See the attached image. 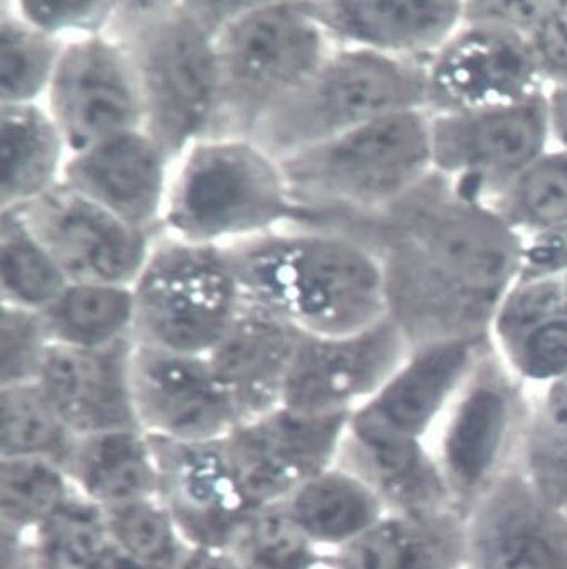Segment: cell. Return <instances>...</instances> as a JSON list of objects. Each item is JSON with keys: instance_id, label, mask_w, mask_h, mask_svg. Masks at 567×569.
<instances>
[{"instance_id": "obj_1", "label": "cell", "mask_w": 567, "mask_h": 569, "mask_svg": "<svg viewBox=\"0 0 567 569\" xmlns=\"http://www.w3.org/2000/svg\"><path fill=\"white\" fill-rule=\"evenodd\" d=\"M322 227L378 257L389 318L417 348L481 341L523 260V233L438 171L382 210Z\"/></svg>"}, {"instance_id": "obj_2", "label": "cell", "mask_w": 567, "mask_h": 569, "mask_svg": "<svg viewBox=\"0 0 567 569\" xmlns=\"http://www.w3.org/2000/svg\"><path fill=\"white\" fill-rule=\"evenodd\" d=\"M221 249L243 299L302 333L345 337L389 317L380 260L347 233L292 223Z\"/></svg>"}, {"instance_id": "obj_3", "label": "cell", "mask_w": 567, "mask_h": 569, "mask_svg": "<svg viewBox=\"0 0 567 569\" xmlns=\"http://www.w3.org/2000/svg\"><path fill=\"white\" fill-rule=\"evenodd\" d=\"M243 2H119L107 34L132 58L145 129L172 164L211 138L220 116L217 36Z\"/></svg>"}, {"instance_id": "obj_4", "label": "cell", "mask_w": 567, "mask_h": 569, "mask_svg": "<svg viewBox=\"0 0 567 569\" xmlns=\"http://www.w3.org/2000/svg\"><path fill=\"white\" fill-rule=\"evenodd\" d=\"M306 226L375 213L435 171L431 113H394L280 159Z\"/></svg>"}, {"instance_id": "obj_5", "label": "cell", "mask_w": 567, "mask_h": 569, "mask_svg": "<svg viewBox=\"0 0 567 569\" xmlns=\"http://www.w3.org/2000/svg\"><path fill=\"white\" fill-rule=\"evenodd\" d=\"M302 218L279 159L250 138H207L172 164L162 230L195 246L227 247Z\"/></svg>"}, {"instance_id": "obj_6", "label": "cell", "mask_w": 567, "mask_h": 569, "mask_svg": "<svg viewBox=\"0 0 567 569\" xmlns=\"http://www.w3.org/2000/svg\"><path fill=\"white\" fill-rule=\"evenodd\" d=\"M428 107L429 60L337 47L252 139L280 161L382 117Z\"/></svg>"}, {"instance_id": "obj_7", "label": "cell", "mask_w": 567, "mask_h": 569, "mask_svg": "<svg viewBox=\"0 0 567 569\" xmlns=\"http://www.w3.org/2000/svg\"><path fill=\"white\" fill-rule=\"evenodd\" d=\"M221 99L211 138H250L312 77L334 39L299 2H243L217 36Z\"/></svg>"}, {"instance_id": "obj_8", "label": "cell", "mask_w": 567, "mask_h": 569, "mask_svg": "<svg viewBox=\"0 0 567 569\" xmlns=\"http://www.w3.org/2000/svg\"><path fill=\"white\" fill-rule=\"evenodd\" d=\"M137 343L208 357L242 310L243 295L221 247L162 232L133 284Z\"/></svg>"}, {"instance_id": "obj_9", "label": "cell", "mask_w": 567, "mask_h": 569, "mask_svg": "<svg viewBox=\"0 0 567 569\" xmlns=\"http://www.w3.org/2000/svg\"><path fill=\"white\" fill-rule=\"evenodd\" d=\"M550 138L546 90L507 106L431 113L435 171L485 203L546 154Z\"/></svg>"}, {"instance_id": "obj_10", "label": "cell", "mask_w": 567, "mask_h": 569, "mask_svg": "<svg viewBox=\"0 0 567 569\" xmlns=\"http://www.w3.org/2000/svg\"><path fill=\"white\" fill-rule=\"evenodd\" d=\"M46 102L70 154L145 129V97L132 58L107 32L67 41Z\"/></svg>"}, {"instance_id": "obj_11", "label": "cell", "mask_w": 567, "mask_h": 569, "mask_svg": "<svg viewBox=\"0 0 567 569\" xmlns=\"http://www.w3.org/2000/svg\"><path fill=\"white\" fill-rule=\"evenodd\" d=\"M16 208L68 281L80 284H136L161 236L129 226L63 181Z\"/></svg>"}, {"instance_id": "obj_12", "label": "cell", "mask_w": 567, "mask_h": 569, "mask_svg": "<svg viewBox=\"0 0 567 569\" xmlns=\"http://www.w3.org/2000/svg\"><path fill=\"white\" fill-rule=\"evenodd\" d=\"M348 419L280 406L240 422L225 447L252 506L286 502L312 475L338 463Z\"/></svg>"}, {"instance_id": "obj_13", "label": "cell", "mask_w": 567, "mask_h": 569, "mask_svg": "<svg viewBox=\"0 0 567 569\" xmlns=\"http://www.w3.org/2000/svg\"><path fill=\"white\" fill-rule=\"evenodd\" d=\"M130 376L137 422L155 440L215 443L242 422L207 357L136 341Z\"/></svg>"}, {"instance_id": "obj_14", "label": "cell", "mask_w": 567, "mask_h": 569, "mask_svg": "<svg viewBox=\"0 0 567 569\" xmlns=\"http://www.w3.org/2000/svg\"><path fill=\"white\" fill-rule=\"evenodd\" d=\"M407 340L389 317L345 337L305 335L282 406L319 416H350L399 369Z\"/></svg>"}, {"instance_id": "obj_15", "label": "cell", "mask_w": 567, "mask_h": 569, "mask_svg": "<svg viewBox=\"0 0 567 569\" xmlns=\"http://www.w3.org/2000/svg\"><path fill=\"white\" fill-rule=\"evenodd\" d=\"M529 39L465 24L429 60V113L507 106L544 90Z\"/></svg>"}, {"instance_id": "obj_16", "label": "cell", "mask_w": 567, "mask_h": 569, "mask_svg": "<svg viewBox=\"0 0 567 569\" xmlns=\"http://www.w3.org/2000/svg\"><path fill=\"white\" fill-rule=\"evenodd\" d=\"M161 499L189 548L227 549L256 507L247 497L223 441L155 440Z\"/></svg>"}, {"instance_id": "obj_17", "label": "cell", "mask_w": 567, "mask_h": 569, "mask_svg": "<svg viewBox=\"0 0 567 569\" xmlns=\"http://www.w3.org/2000/svg\"><path fill=\"white\" fill-rule=\"evenodd\" d=\"M171 171L165 149L136 129L68 156L61 181L129 226L162 233Z\"/></svg>"}, {"instance_id": "obj_18", "label": "cell", "mask_w": 567, "mask_h": 569, "mask_svg": "<svg viewBox=\"0 0 567 569\" xmlns=\"http://www.w3.org/2000/svg\"><path fill=\"white\" fill-rule=\"evenodd\" d=\"M133 345V338L106 348L51 343L36 382L78 438L139 428L130 376Z\"/></svg>"}, {"instance_id": "obj_19", "label": "cell", "mask_w": 567, "mask_h": 569, "mask_svg": "<svg viewBox=\"0 0 567 569\" xmlns=\"http://www.w3.org/2000/svg\"><path fill=\"white\" fill-rule=\"evenodd\" d=\"M305 335L262 306L243 301L239 317L207 357L240 421L282 406L286 382Z\"/></svg>"}, {"instance_id": "obj_20", "label": "cell", "mask_w": 567, "mask_h": 569, "mask_svg": "<svg viewBox=\"0 0 567 569\" xmlns=\"http://www.w3.org/2000/svg\"><path fill=\"white\" fill-rule=\"evenodd\" d=\"M337 47L431 60L462 22V2H299Z\"/></svg>"}, {"instance_id": "obj_21", "label": "cell", "mask_w": 567, "mask_h": 569, "mask_svg": "<svg viewBox=\"0 0 567 569\" xmlns=\"http://www.w3.org/2000/svg\"><path fill=\"white\" fill-rule=\"evenodd\" d=\"M67 470L74 490L103 510L161 497L155 441L139 428L81 436Z\"/></svg>"}, {"instance_id": "obj_22", "label": "cell", "mask_w": 567, "mask_h": 569, "mask_svg": "<svg viewBox=\"0 0 567 569\" xmlns=\"http://www.w3.org/2000/svg\"><path fill=\"white\" fill-rule=\"evenodd\" d=\"M289 513L325 556L340 555L382 519V497L347 465L325 468L286 500Z\"/></svg>"}, {"instance_id": "obj_23", "label": "cell", "mask_w": 567, "mask_h": 569, "mask_svg": "<svg viewBox=\"0 0 567 569\" xmlns=\"http://www.w3.org/2000/svg\"><path fill=\"white\" fill-rule=\"evenodd\" d=\"M480 340H449L417 348L358 409L412 436L428 425L456 383L468 372Z\"/></svg>"}, {"instance_id": "obj_24", "label": "cell", "mask_w": 567, "mask_h": 569, "mask_svg": "<svg viewBox=\"0 0 567 569\" xmlns=\"http://www.w3.org/2000/svg\"><path fill=\"white\" fill-rule=\"evenodd\" d=\"M2 184L0 210L22 207L61 181L68 152L63 136L41 103L0 106Z\"/></svg>"}, {"instance_id": "obj_25", "label": "cell", "mask_w": 567, "mask_h": 569, "mask_svg": "<svg viewBox=\"0 0 567 569\" xmlns=\"http://www.w3.org/2000/svg\"><path fill=\"white\" fill-rule=\"evenodd\" d=\"M39 315L53 345L112 347L133 338V286L70 282L60 298Z\"/></svg>"}, {"instance_id": "obj_26", "label": "cell", "mask_w": 567, "mask_h": 569, "mask_svg": "<svg viewBox=\"0 0 567 569\" xmlns=\"http://www.w3.org/2000/svg\"><path fill=\"white\" fill-rule=\"evenodd\" d=\"M77 441L38 382L0 387V458H39L68 468Z\"/></svg>"}, {"instance_id": "obj_27", "label": "cell", "mask_w": 567, "mask_h": 569, "mask_svg": "<svg viewBox=\"0 0 567 569\" xmlns=\"http://www.w3.org/2000/svg\"><path fill=\"white\" fill-rule=\"evenodd\" d=\"M0 220L2 305L41 313L70 281L31 232L19 208L0 210Z\"/></svg>"}, {"instance_id": "obj_28", "label": "cell", "mask_w": 567, "mask_h": 569, "mask_svg": "<svg viewBox=\"0 0 567 569\" xmlns=\"http://www.w3.org/2000/svg\"><path fill=\"white\" fill-rule=\"evenodd\" d=\"M18 539L28 569H93L112 545L106 510L78 492L31 536Z\"/></svg>"}, {"instance_id": "obj_29", "label": "cell", "mask_w": 567, "mask_h": 569, "mask_svg": "<svg viewBox=\"0 0 567 569\" xmlns=\"http://www.w3.org/2000/svg\"><path fill=\"white\" fill-rule=\"evenodd\" d=\"M77 493L67 468L39 458H0L2 532L28 538Z\"/></svg>"}, {"instance_id": "obj_30", "label": "cell", "mask_w": 567, "mask_h": 569, "mask_svg": "<svg viewBox=\"0 0 567 569\" xmlns=\"http://www.w3.org/2000/svg\"><path fill=\"white\" fill-rule=\"evenodd\" d=\"M2 84L0 106L41 103L63 54V39L29 24L11 2L0 8Z\"/></svg>"}, {"instance_id": "obj_31", "label": "cell", "mask_w": 567, "mask_h": 569, "mask_svg": "<svg viewBox=\"0 0 567 569\" xmlns=\"http://www.w3.org/2000/svg\"><path fill=\"white\" fill-rule=\"evenodd\" d=\"M449 556L448 539L431 523L382 517L334 558L345 569H448Z\"/></svg>"}, {"instance_id": "obj_32", "label": "cell", "mask_w": 567, "mask_h": 569, "mask_svg": "<svg viewBox=\"0 0 567 569\" xmlns=\"http://www.w3.org/2000/svg\"><path fill=\"white\" fill-rule=\"evenodd\" d=\"M507 409L504 392L494 383L475 387L459 406L446 440V458L465 486H475L490 470L504 440Z\"/></svg>"}, {"instance_id": "obj_33", "label": "cell", "mask_w": 567, "mask_h": 569, "mask_svg": "<svg viewBox=\"0 0 567 569\" xmlns=\"http://www.w3.org/2000/svg\"><path fill=\"white\" fill-rule=\"evenodd\" d=\"M488 204L518 233L567 226L566 149L540 156Z\"/></svg>"}, {"instance_id": "obj_34", "label": "cell", "mask_w": 567, "mask_h": 569, "mask_svg": "<svg viewBox=\"0 0 567 569\" xmlns=\"http://www.w3.org/2000/svg\"><path fill=\"white\" fill-rule=\"evenodd\" d=\"M230 551L246 569H312L328 558L301 531L286 502L253 509Z\"/></svg>"}, {"instance_id": "obj_35", "label": "cell", "mask_w": 567, "mask_h": 569, "mask_svg": "<svg viewBox=\"0 0 567 569\" xmlns=\"http://www.w3.org/2000/svg\"><path fill=\"white\" fill-rule=\"evenodd\" d=\"M110 542L119 551L159 569H179L189 546L161 497L106 510Z\"/></svg>"}, {"instance_id": "obj_36", "label": "cell", "mask_w": 567, "mask_h": 569, "mask_svg": "<svg viewBox=\"0 0 567 569\" xmlns=\"http://www.w3.org/2000/svg\"><path fill=\"white\" fill-rule=\"evenodd\" d=\"M487 569H567V551L543 523L514 517L485 548Z\"/></svg>"}, {"instance_id": "obj_37", "label": "cell", "mask_w": 567, "mask_h": 569, "mask_svg": "<svg viewBox=\"0 0 567 569\" xmlns=\"http://www.w3.org/2000/svg\"><path fill=\"white\" fill-rule=\"evenodd\" d=\"M0 387L32 383L41 373L51 341L41 315L2 305Z\"/></svg>"}, {"instance_id": "obj_38", "label": "cell", "mask_w": 567, "mask_h": 569, "mask_svg": "<svg viewBox=\"0 0 567 569\" xmlns=\"http://www.w3.org/2000/svg\"><path fill=\"white\" fill-rule=\"evenodd\" d=\"M560 315H567V274L515 281L498 306L491 328L504 341Z\"/></svg>"}, {"instance_id": "obj_39", "label": "cell", "mask_w": 567, "mask_h": 569, "mask_svg": "<svg viewBox=\"0 0 567 569\" xmlns=\"http://www.w3.org/2000/svg\"><path fill=\"white\" fill-rule=\"evenodd\" d=\"M501 345L514 366L530 379L567 377V315L540 321Z\"/></svg>"}, {"instance_id": "obj_40", "label": "cell", "mask_w": 567, "mask_h": 569, "mask_svg": "<svg viewBox=\"0 0 567 569\" xmlns=\"http://www.w3.org/2000/svg\"><path fill=\"white\" fill-rule=\"evenodd\" d=\"M119 2H50L26 0L18 2L16 11L29 22L53 38L71 41L84 36L103 34L116 16Z\"/></svg>"}, {"instance_id": "obj_41", "label": "cell", "mask_w": 567, "mask_h": 569, "mask_svg": "<svg viewBox=\"0 0 567 569\" xmlns=\"http://www.w3.org/2000/svg\"><path fill=\"white\" fill-rule=\"evenodd\" d=\"M527 39L544 81L567 83V2H554Z\"/></svg>"}, {"instance_id": "obj_42", "label": "cell", "mask_w": 567, "mask_h": 569, "mask_svg": "<svg viewBox=\"0 0 567 569\" xmlns=\"http://www.w3.org/2000/svg\"><path fill=\"white\" fill-rule=\"evenodd\" d=\"M554 2H462V24L491 26L529 38Z\"/></svg>"}, {"instance_id": "obj_43", "label": "cell", "mask_w": 567, "mask_h": 569, "mask_svg": "<svg viewBox=\"0 0 567 569\" xmlns=\"http://www.w3.org/2000/svg\"><path fill=\"white\" fill-rule=\"evenodd\" d=\"M567 274V226L524 239L517 281Z\"/></svg>"}, {"instance_id": "obj_44", "label": "cell", "mask_w": 567, "mask_h": 569, "mask_svg": "<svg viewBox=\"0 0 567 569\" xmlns=\"http://www.w3.org/2000/svg\"><path fill=\"white\" fill-rule=\"evenodd\" d=\"M179 569H246L227 549L191 548Z\"/></svg>"}, {"instance_id": "obj_45", "label": "cell", "mask_w": 567, "mask_h": 569, "mask_svg": "<svg viewBox=\"0 0 567 569\" xmlns=\"http://www.w3.org/2000/svg\"><path fill=\"white\" fill-rule=\"evenodd\" d=\"M547 100H549L550 132L560 148L567 151V83L550 87Z\"/></svg>"}, {"instance_id": "obj_46", "label": "cell", "mask_w": 567, "mask_h": 569, "mask_svg": "<svg viewBox=\"0 0 567 569\" xmlns=\"http://www.w3.org/2000/svg\"><path fill=\"white\" fill-rule=\"evenodd\" d=\"M93 569H159L155 566L145 565L130 558L126 552L119 551L116 546L110 545L109 549L103 552L102 558L97 561Z\"/></svg>"}, {"instance_id": "obj_47", "label": "cell", "mask_w": 567, "mask_h": 569, "mask_svg": "<svg viewBox=\"0 0 567 569\" xmlns=\"http://www.w3.org/2000/svg\"><path fill=\"white\" fill-rule=\"evenodd\" d=\"M550 409L554 411L556 421L567 429V377L557 380L550 393Z\"/></svg>"}, {"instance_id": "obj_48", "label": "cell", "mask_w": 567, "mask_h": 569, "mask_svg": "<svg viewBox=\"0 0 567 569\" xmlns=\"http://www.w3.org/2000/svg\"><path fill=\"white\" fill-rule=\"evenodd\" d=\"M312 569H345L344 566L338 562L337 558L334 556H328V558L322 559L316 568Z\"/></svg>"}]
</instances>
